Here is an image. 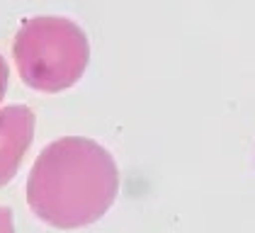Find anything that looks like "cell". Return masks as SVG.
<instances>
[{
    "instance_id": "277c9868",
    "label": "cell",
    "mask_w": 255,
    "mask_h": 233,
    "mask_svg": "<svg viewBox=\"0 0 255 233\" xmlns=\"http://www.w3.org/2000/svg\"><path fill=\"white\" fill-rule=\"evenodd\" d=\"M0 233H15V221H12V212L0 207Z\"/></svg>"
},
{
    "instance_id": "5b68a950",
    "label": "cell",
    "mask_w": 255,
    "mask_h": 233,
    "mask_svg": "<svg viewBox=\"0 0 255 233\" xmlns=\"http://www.w3.org/2000/svg\"><path fill=\"white\" fill-rule=\"evenodd\" d=\"M7 80H10V71H7L5 58L0 56V102H2V97L7 93Z\"/></svg>"
},
{
    "instance_id": "7a4b0ae2",
    "label": "cell",
    "mask_w": 255,
    "mask_h": 233,
    "mask_svg": "<svg viewBox=\"0 0 255 233\" xmlns=\"http://www.w3.org/2000/svg\"><path fill=\"white\" fill-rule=\"evenodd\" d=\"M12 56L24 85L39 93H61L85 73L90 44L73 19L32 17L22 22Z\"/></svg>"
},
{
    "instance_id": "3957f363",
    "label": "cell",
    "mask_w": 255,
    "mask_h": 233,
    "mask_svg": "<svg viewBox=\"0 0 255 233\" xmlns=\"http://www.w3.org/2000/svg\"><path fill=\"white\" fill-rule=\"evenodd\" d=\"M34 138V112L24 105L0 110V187L7 185L20 168Z\"/></svg>"
},
{
    "instance_id": "6da1fadb",
    "label": "cell",
    "mask_w": 255,
    "mask_h": 233,
    "mask_svg": "<svg viewBox=\"0 0 255 233\" xmlns=\"http://www.w3.org/2000/svg\"><path fill=\"white\" fill-rule=\"evenodd\" d=\"M117 192L119 173L112 153L80 136L49 143L27 180L29 209L54 229H83L100 221Z\"/></svg>"
}]
</instances>
